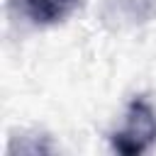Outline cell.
<instances>
[{
	"mask_svg": "<svg viewBox=\"0 0 156 156\" xmlns=\"http://www.w3.org/2000/svg\"><path fill=\"white\" fill-rule=\"evenodd\" d=\"M110 141L122 156H139L156 141V112L144 98H134L129 102L124 124L112 134Z\"/></svg>",
	"mask_w": 156,
	"mask_h": 156,
	"instance_id": "cell-1",
	"label": "cell"
},
{
	"mask_svg": "<svg viewBox=\"0 0 156 156\" xmlns=\"http://www.w3.org/2000/svg\"><path fill=\"white\" fill-rule=\"evenodd\" d=\"M78 0H24L27 15L37 24H54L76 10Z\"/></svg>",
	"mask_w": 156,
	"mask_h": 156,
	"instance_id": "cell-2",
	"label": "cell"
}]
</instances>
